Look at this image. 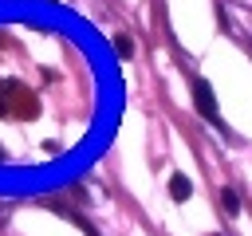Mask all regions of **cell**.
Returning <instances> with one entry per match:
<instances>
[{
    "label": "cell",
    "mask_w": 252,
    "mask_h": 236,
    "mask_svg": "<svg viewBox=\"0 0 252 236\" xmlns=\"http://www.w3.org/2000/svg\"><path fill=\"white\" fill-rule=\"evenodd\" d=\"M193 98H197V110H201V118H213L217 126H220V114H217V98H213V87L205 83V79H197L193 83ZM224 130V126H220Z\"/></svg>",
    "instance_id": "6da1fadb"
},
{
    "label": "cell",
    "mask_w": 252,
    "mask_h": 236,
    "mask_svg": "<svg viewBox=\"0 0 252 236\" xmlns=\"http://www.w3.org/2000/svg\"><path fill=\"white\" fill-rule=\"evenodd\" d=\"M189 193H193L189 177H185V173H173V177H169V197H173V201H185Z\"/></svg>",
    "instance_id": "7a4b0ae2"
},
{
    "label": "cell",
    "mask_w": 252,
    "mask_h": 236,
    "mask_svg": "<svg viewBox=\"0 0 252 236\" xmlns=\"http://www.w3.org/2000/svg\"><path fill=\"white\" fill-rule=\"evenodd\" d=\"M220 197H224V208H228V212H240V193H236L232 185H224V193H220Z\"/></svg>",
    "instance_id": "3957f363"
}]
</instances>
